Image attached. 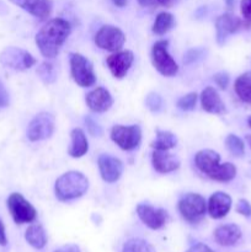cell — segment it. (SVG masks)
Listing matches in <instances>:
<instances>
[{
  "instance_id": "cell-1",
  "label": "cell",
  "mask_w": 251,
  "mask_h": 252,
  "mask_svg": "<svg viewBox=\"0 0 251 252\" xmlns=\"http://www.w3.org/2000/svg\"><path fill=\"white\" fill-rule=\"evenodd\" d=\"M70 31V24L66 20H49L36 34V44L42 56L48 59L56 58Z\"/></svg>"
},
{
  "instance_id": "cell-2",
  "label": "cell",
  "mask_w": 251,
  "mask_h": 252,
  "mask_svg": "<svg viewBox=\"0 0 251 252\" xmlns=\"http://www.w3.org/2000/svg\"><path fill=\"white\" fill-rule=\"evenodd\" d=\"M89 180L79 171H68L58 177L54 186L56 196L59 201H71L86 193Z\"/></svg>"
},
{
  "instance_id": "cell-3",
  "label": "cell",
  "mask_w": 251,
  "mask_h": 252,
  "mask_svg": "<svg viewBox=\"0 0 251 252\" xmlns=\"http://www.w3.org/2000/svg\"><path fill=\"white\" fill-rule=\"evenodd\" d=\"M70 74L73 80L81 88H90L96 83L93 63L80 53L70 54Z\"/></svg>"
},
{
  "instance_id": "cell-4",
  "label": "cell",
  "mask_w": 251,
  "mask_h": 252,
  "mask_svg": "<svg viewBox=\"0 0 251 252\" xmlns=\"http://www.w3.org/2000/svg\"><path fill=\"white\" fill-rule=\"evenodd\" d=\"M207 211V203L204 197L198 193H187L180 199L179 212L182 218L191 224L202 220Z\"/></svg>"
},
{
  "instance_id": "cell-5",
  "label": "cell",
  "mask_w": 251,
  "mask_h": 252,
  "mask_svg": "<svg viewBox=\"0 0 251 252\" xmlns=\"http://www.w3.org/2000/svg\"><path fill=\"white\" fill-rule=\"evenodd\" d=\"M169 42L160 39L152 48V62L154 68L164 76H174L179 71V65L167 51Z\"/></svg>"
},
{
  "instance_id": "cell-6",
  "label": "cell",
  "mask_w": 251,
  "mask_h": 252,
  "mask_svg": "<svg viewBox=\"0 0 251 252\" xmlns=\"http://www.w3.org/2000/svg\"><path fill=\"white\" fill-rule=\"evenodd\" d=\"M7 208H9V212L14 221L19 225L32 223L37 217V212L34 207L22 194L17 193V192L11 193L9 196V198H7Z\"/></svg>"
},
{
  "instance_id": "cell-7",
  "label": "cell",
  "mask_w": 251,
  "mask_h": 252,
  "mask_svg": "<svg viewBox=\"0 0 251 252\" xmlns=\"http://www.w3.org/2000/svg\"><path fill=\"white\" fill-rule=\"evenodd\" d=\"M54 128H56L54 116L48 112H41L34 116L29 123L26 135L31 142L48 139L54 133Z\"/></svg>"
},
{
  "instance_id": "cell-8",
  "label": "cell",
  "mask_w": 251,
  "mask_h": 252,
  "mask_svg": "<svg viewBox=\"0 0 251 252\" xmlns=\"http://www.w3.org/2000/svg\"><path fill=\"white\" fill-rule=\"evenodd\" d=\"M0 63L14 70H26L36 64V59L25 49L19 47H6L0 53Z\"/></svg>"
},
{
  "instance_id": "cell-9",
  "label": "cell",
  "mask_w": 251,
  "mask_h": 252,
  "mask_svg": "<svg viewBox=\"0 0 251 252\" xmlns=\"http://www.w3.org/2000/svg\"><path fill=\"white\" fill-rule=\"evenodd\" d=\"M111 139L122 150H133L139 145L142 139V129L137 125H116L111 129Z\"/></svg>"
},
{
  "instance_id": "cell-10",
  "label": "cell",
  "mask_w": 251,
  "mask_h": 252,
  "mask_svg": "<svg viewBox=\"0 0 251 252\" xmlns=\"http://www.w3.org/2000/svg\"><path fill=\"white\" fill-rule=\"evenodd\" d=\"M126 42V36L118 27L105 25L97 31L95 36L96 46L110 52H118Z\"/></svg>"
},
{
  "instance_id": "cell-11",
  "label": "cell",
  "mask_w": 251,
  "mask_h": 252,
  "mask_svg": "<svg viewBox=\"0 0 251 252\" xmlns=\"http://www.w3.org/2000/svg\"><path fill=\"white\" fill-rule=\"evenodd\" d=\"M97 165L101 177L108 184L117 181L123 172V162L110 154H101L97 159Z\"/></svg>"
},
{
  "instance_id": "cell-12",
  "label": "cell",
  "mask_w": 251,
  "mask_h": 252,
  "mask_svg": "<svg viewBox=\"0 0 251 252\" xmlns=\"http://www.w3.org/2000/svg\"><path fill=\"white\" fill-rule=\"evenodd\" d=\"M137 214L140 220L153 230L162 228L167 220L166 211L160 208H154L149 204H138Z\"/></svg>"
},
{
  "instance_id": "cell-13",
  "label": "cell",
  "mask_w": 251,
  "mask_h": 252,
  "mask_svg": "<svg viewBox=\"0 0 251 252\" xmlns=\"http://www.w3.org/2000/svg\"><path fill=\"white\" fill-rule=\"evenodd\" d=\"M133 61H134V56H133L132 52L122 51L108 56L106 59V64H107L108 69L115 78L122 79L125 78L126 74L132 66Z\"/></svg>"
},
{
  "instance_id": "cell-14",
  "label": "cell",
  "mask_w": 251,
  "mask_h": 252,
  "mask_svg": "<svg viewBox=\"0 0 251 252\" xmlns=\"http://www.w3.org/2000/svg\"><path fill=\"white\" fill-rule=\"evenodd\" d=\"M243 25V21L235 15L226 12L220 15L216 20V30H217V42L219 44H224L228 36L235 33Z\"/></svg>"
},
{
  "instance_id": "cell-15",
  "label": "cell",
  "mask_w": 251,
  "mask_h": 252,
  "mask_svg": "<svg viewBox=\"0 0 251 252\" xmlns=\"http://www.w3.org/2000/svg\"><path fill=\"white\" fill-rule=\"evenodd\" d=\"M86 105L94 112H106L113 103V98L105 88H96L86 95Z\"/></svg>"
},
{
  "instance_id": "cell-16",
  "label": "cell",
  "mask_w": 251,
  "mask_h": 252,
  "mask_svg": "<svg viewBox=\"0 0 251 252\" xmlns=\"http://www.w3.org/2000/svg\"><path fill=\"white\" fill-rule=\"evenodd\" d=\"M10 1L31 14L32 16L41 20L49 17L52 12L51 0H10Z\"/></svg>"
},
{
  "instance_id": "cell-17",
  "label": "cell",
  "mask_w": 251,
  "mask_h": 252,
  "mask_svg": "<svg viewBox=\"0 0 251 252\" xmlns=\"http://www.w3.org/2000/svg\"><path fill=\"white\" fill-rule=\"evenodd\" d=\"M153 167L159 174H169L179 169L180 160L167 150H155L152 157Z\"/></svg>"
},
{
  "instance_id": "cell-18",
  "label": "cell",
  "mask_w": 251,
  "mask_h": 252,
  "mask_svg": "<svg viewBox=\"0 0 251 252\" xmlns=\"http://www.w3.org/2000/svg\"><path fill=\"white\" fill-rule=\"evenodd\" d=\"M231 208V198L224 192H216L211 196L208 202L209 216L214 219L224 218Z\"/></svg>"
},
{
  "instance_id": "cell-19",
  "label": "cell",
  "mask_w": 251,
  "mask_h": 252,
  "mask_svg": "<svg viewBox=\"0 0 251 252\" xmlns=\"http://www.w3.org/2000/svg\"><path fill=\"white\" fill-rule=\"evenodd\" d=\"M201 105L206 112L214 113V115H220L225 112V105L220 98L217 90L212 86L204 89L201 94Z\"/></svg>"
},
{
  "instance_id": "cell-20",
  "label": "cell",
  "mask_w": 251,
  "mask_h": 252,
  "mask_svg": "<svg viewBox=\"0 0 251 252\" xmlns=\"http://www.w3.org/2000/svg\"><path fill=\"white\" fill-rule=\"evenodd\" d=\"M241 230L236 224H225L214 230V240L221 246H233L240 240Z\"/></svg>"
},
{
  "instance_id": "cell-21",
  "label": "cell",
  "mask_w": 251,
  "mask_h": 252,
  "mask_svg": "<svg viewBox=\"0 0 251 252\" xmlns=\"http://www.w3.org/2000/svg\"><path fill=\"white\" fill-rule=\"evenodd\" d=\"M194 162H196V166L199 171L209 176L220 162V157L214 150L204 149L197 153Z\"/></svg>"
},
{
  "instance_id": "cell-22",
  "label": "cell",
  "mask_w": 251,
  "mask_h": 252,
  "mask_svg": "<svg viewBox=\"0 0 251 252\" xmlns=\"http://www.w3.org/2000/svg\"><path fill=\"white\" fill-rule=\"evenodd\" d=\"M71 144L69 147V155L71 158H81L88 153L89 143L86 139V135L83 129L80 128H74L70 133Z\"/></svg>"
},
{
  "instance_id": "cell-23",
  "label": "cell",
  "mask_w": 251,
  "mask_h": 252,
  "mask_svg": "<svg viewBox=\"0 0 251 252\" xmlns=\"http://www.w3.org/2000/svg\"><path fill=\"white\" fill-rule=\"evenodd\" d=\"M25 239L32 248L42 250L47 244V235L41 224H32L25 231Z\"/></svg>"
},
{
  "instance_id": "cell-24",
  "label": "cell",
  "mask_w": 251,
  "mask_h": 252,
  "mask_svg": "<svg viewBox=\"0 0 251 252\" xmlns=\"http://www.w3.org/2000/svg\"><path fill=\"white\" fill-rule=\"evenodd\" d=\"M234 89L240 100L251 103V71L241 74L235 80Z\"/></svg>"
},
{
  "instance_id": "cell-25",
  "label": "cell",
  "mask_w": 251,
  "mask_h": 252,
  "mask_svg": "<svg viewBox=\"0 0 251 252\" xmlns=\"http://www.w3.org/2000/svg\"><path fill=\"white\" fill-rule=\"evenodd\" d=\"M177 138L174 133L167 130H157V139L152 143L155 150H169L176 147Z\"/></svg>"
},
{
  "instance_id": "cell-26",
  "label": "cell",
  "mask_w": 251,
  "mask_h": 252,
  "mask_svg": "<svg viewBox=\"0 0 251 252\" xmlns=\"http://www.w3.org/2000/svg\"><path fill=\"white\" fill-rule=\"evenodd\" d=\"M235 175L236 167L231 162H224V164H219L217 169L208 177L214 180V181L229 182L235 177Z\"/></svg>"
},
{
  "instance_id": "cell-27",
  "label": "cell",
  "mask_w": 251,
  "mask_h": 252,
  "mask_svg": "<svg viewBox=\"0 0 251 252\" xmlns=\"http://www.w3.org/2000/svg\"><path fill=\"white\" fill-rule=\"evenodd\" d=\"M175 19L170 12H160L155 19L154 25H153V32L155 34H165L174 27Z\"/></svg>"
},
{
  "instance_id": "cell-28",
  "label": "cell",
  "mask_w": 251,
  "mask_h": 252,
  "mask_svg": "<svg viewBox=\"0 0 251 252\" xmlns=\"http://www.w3.org/2000/svg\"><path fill=\"white\" fill-rule=\"evenodd\" d=\"M122 252H155V249L143 239H130L123 245Z\"/></svg>"
},
{
  "instance_id": "cell-29",
  "label": "cell",
  "mask_w": 251,
  "mask_h": 252,
  "mask_svg": "<svg viewBox=\"0 0 251 252\" xmlns=\"http://www.w3.org/2000/svg\"><path fill=\"white\" fill-rule=\"evenodd\" d=\"M225 147L231 155L239 158L245 154V145L244 142L235 134H229L225 138Z\"/></svg>"
},
{
  "instance_id": "cell-30",
  "label": "cell",
  "mask_w": 251,
  "mask_h": 252,
  "mask_svg": "<svg viewBox=\"0 0 251 252\" xmlns=\"http://www.w3.org/2000/svg\"><path fill=\"white\" fill-rule=\"evenodd\" d=\"M37 74H38L39 79L43 81L44 84H53L57 79V70L54 65L49 62H43L41 65L37 68Z\"/></svg>"
},
{
  "instance_id": "cell-31",
  "label": "cell",
  "mask_w": 251,
  "mask_h": 252,
  "mask_svg": "<svg viewBox=\"0 0 251 252\" xmlns=\"http://www.w3.org/2000/svg\"><path fill=\"white\" fill-rule=\"evenodd\" d=\"M197 98H198V96H197L196 93L187 94V95L182 96V97L177 101V107L182 111H192L196 107Z\"/></svg>"
},
{
  "instance_id": "cell-32",
  "label": "cell",
  "mask_w": 251,
  "mask_h": 252,
  "mask_svg": "<svg viewBox=\"0 0 251 252\" xmlns=\"http://www.w3.org/2000/svg\"><path fill=\"white\" fill-rule=\"evenodd\" d=\"M145 105L147 107L149 108L152 112H157V111L161 110V106H162V98L159 94H155L152 93L147 96L145 98Z\"/></svg>"
},
{
  "instance_id": "cell-33",
  "label": "cell",
  "mask_w": 251,
  "mask_h": 252,
  "mask_svg": "<svg viewBox=\"0 0 251 252\" xmlns=\"http://www.w3.org/2000/svg\"><path fill=\"white\" fill-rule=\"evenodd\" d=\"M241 15L244 17V26L251 27V0H241L240 2Z\"/></svg>"
},
{
  "instance_id": "cell-34",
  "label": "cell",
  "mask_w": 251,
  "mask_h": 252,
  "mask_svg": "<svg viewBox=\"0 0 251 252\" xmlns=\"http://www.w3.org/2000/svg\"><path fill=\"white\" fill-rule=\"evenodd\" d=\"M85 125L89 133H90L91 135H94V137H100V135L102 134V129H101V127L98 126V123L96 122L95 120H93L90 116H88V117L85 118Z\"/></svg>"
},
{
  "instance_id": "cell-35",
  "label": "cell",
  "mask_w": 251,
  "mask_h": 252,
  "mask_svg": "<svg viewBox=\"0 0 251 252\" xmlns=\"http://www.w3.org/2000/svg\"><path fill=\"white\" fill-rule=\"evenodd\" d=\"M236 212H238L239 214H241V216L246 217V218L251 217L250 202L246 201V199H240V201L238 202V204H236Z\"/></svg>"
},
{
  "instance_id": "cell-36",
  "label": "cell",
  "mask_w": 251,
  "mask_h": 252,
  "mask_svg": "<svg viewBox=\"0 0 251 252\" xmlns=\"http://www.w3.org/2000/svg\"><path fill=\"white\" fill-rule=\"evenodd\" d=\"M213 80L221 90H225L228 88L229 84V75L228 73H224V71H220V73H217L216 75L213 76Z\"/></svg>"
},
{
  "instance_id": "cell-37",
  "label": "cell",
  "mask_w": 251,
  "mask_h": 252,
  "mask_svg": "<svg viewBox=\"0 0 251 252\" xmlns=\"http://www.w3.org/2000/svg\"><path fill=\"white\" fill-rule=\"evenodd\" d=\"M199 57H202L201 49H191V51H188L186 54H185L184 63L185 64L193 63V62H196Z\"/></svg>"
},
{
  "instance_id": "cell-38",
  "label": "cell",
  "mask_w": 251,
  "mask_h": 252,
  "mask_svg": "<svg viewBox=\"0 0 251 252\" xmlns=\"http://www.w3.org/2000/svg\"><path fill=\"white\" fill-rule=\"evenodd\" d=\"M10 98H9V93L5 89L4 84L0 80V108H5L9 106Z\"/></svg>"
},
{
  "instance_id": "cell-39",
  "label": "cell",
  "mask_w": 251,
  "mask_h": 252,
  "mask_svg": "<svg viewBox=\"0 0 251 252\" xmlns=\"http://www.w3.org/2000/svg\"><path fill=\"white\" fill-rule=\"evenodd\" d=\"M186 252H214L209 246L204 245V244H196L192 248H189Z\"/></svg>"
},
{
  "instance_id": "cell-40",
  "label": "cell",
  "mask_w": 251,
  "mask_h": 252,
  "mask_svg": "<svg viewBox=\"0 0 251 252\" xmlns=\"http://www.w3.org/2000/svg\"><path fill=\"white\" fill-rule=\"evenodd\" d=\"M7 238H6V231H5V225L2 223L1 218H0V245L6 246Z\"/></svg>"
},
{
  "instance_id": "cell-41",
  "label": "cell",
  "mask_w": 251,
  "mask_h": 252,
  "mask_svg": "<svg viewBox=\"0 0 251 252\" xmlns=\"http://www.w3.org/2000/svg\"><path fill=\"white\" fill-rule=\"evenodd\" d=\"M54 252H80V249H79V246L69 244V245L62 246L61 249H58V250H56Z\"/></svg>"
},
{
  "instance_id": "cell-42",
  "label": "cell",
  "mask_w": 251,
  "mask_h": 252,
  "mask_svg": "<svg viewBox=\"0 0 251 252\" xmlns=\"http://www.w3.org/2000/svg\"><path fill=\"white\" fill-rule=\"evenodd\" d=\"M138 2L144 7H152L157 5V0H138Z\"/></svg>"
},
{
  "instance_id": "cell-43",
  "label": "cell",
  "mask_w": 251,
  "mask_h": 252,
  "mask_svg": "<svg viewBox=\"0 0 251 252\" xmlns=\"http://www.w3.org/2000/svg\"><path fill=\"white\" fill-rule=\"evenodd\" d=\"M175 1H176V0H157V2H159L160 5H162V6H166V7L172 6Z\"/></svg>"
},
{
  "instance_id": "cell-44",
  "label": "cell",
  "mask_w": 251,
  "mask_h": 252,
  "mask_svg": "<svg viewBox=\"0 0 251 252\" xmlns=\"http://www.w3.org/2000/svg\"><path fill=\"white\" fill-rule=\"evenodd\" d=\"M112 1H113V4L116 5V6L123 7V6H126V4H127L128 0H112Z\"/></svg>"
},
{
  "instance_id": "cell-45",
  "label": "cell",
  "mask_w": 251,
  "mask_h": 252,
  "mask_svg": "<svg viewBox=\"0 0 251 252\" xmlns=\"http://www.w3.org/2000/svg\"><path fill=\"white\" fill-rule=\"evenodd\" d=\"M234 1H235V0H225L226 6H228L229 9H231V7H233V5H234Z\"/></svg>"
},
{
  "instance_id": "cell-46",
  "label": "cell",
  "mask_w": 251,
  "mask_h": 252,
  "mask_svg": "<svg viewBox=\"0 0 251 252\" xmlns=\"http://www.w3.org/2000/svg\"><path fill=\"white\" fill-rule=\"evenodd\" d=\"M246 142L249 143V145H250V148H251V134L246 135Z\"/></svg>"
},
{
  "instance_id": "cell-47",
  "label": "cell",
  "mask_w": 251,
  "mask_h": 252,
  "mask_svg": "<svg viewBox=\"0 0 251 252\" xmlns=\"http://www.w3.org/2000/svg\"><path fill=\"white\" fill-rule=\"evenodd\" d=\"M248 125H249V127L251 128V116L248 118Z\"/></svg>"
}]
</instances>
